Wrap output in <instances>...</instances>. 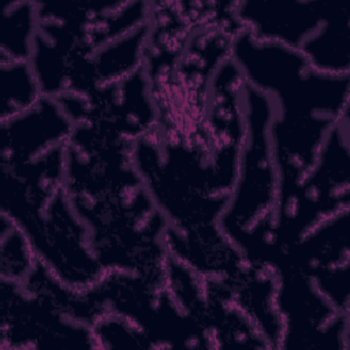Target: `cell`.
<instances>
[{"label":"cell","mask_w":350,"mask_h":350,"mask_svg":"<svg viewBox=\"0 0 350 350\" xmlns=\"http://www.w3.org/2000/svg\"><path fill=\"white\" fill-rule=\"evenodd\" d=\"M68 130L67 118L49 100H40L25 113L3 122V165L25 161L45 145L60 141Z\"/></svg>","instance_id":"cell-2"},{"label":"cell","mask_w":350,"mask_h":350,"mask_svg":"<svg viewBox=\"0 0 350 350\" xmlns=\"http://www.w3.org/2000/svg\"><path fill=\"white\" fill-rule=\"evenodd\" d=\"M31 256L26 247L23 232L12 226L11 217L5 215L1 219V272L4 279L15 280L25 276L33 269Z\"/></svg>","instance_id":"cell-5"},{"label":"cell","mask_w":350,"mask_h":350,"mask_svg":"<svg viewBox=\"0 0 350 350\" xmlns=\"http://www.w3.org/2000/svg\"><path fill=\"white\" fill-rule=\"evenodd\" d=\"M1 62H25L33 48V12L29 4H18L3 10Z\"/></svg>","instance_id":"cell-4"},{"label":"cell","mask_w":350,"mask_h":350,"mask_svg":"<svg viewBox=\"0 0 350 350\" xmlns=\"http://www.w3.org/2000/svg\"><path fill=\"white\" fill-rule=\"evenodd\" d=\"M96 335L107 347H153L144 334L116 319H104L97 323Z\"/></svg>","instance_id":"cell-6"},{"label":"cell","mask_w":350,"mask_h":350,"mask_svg":"<svg viewBox=\"0 0 350 350\" xmlns=\"http://www.w3.org/2000/svg\"><path fill=\"white\" fill-rule=\"evenodd\" d=\"M1 75L4 122L36 105L37 85L34 71L26 62H1Z\"/></svg>","instance_id":"cell-3"},{"label":"cell","mask_w":350,"mask_h":350,"mask_svg":"<svg viewBox=\"0 0 350 350\" xmlns=\"http://www.w3.org/2000/svg\"><path fill=\"white\" fill-rule=\"evenodd\" d=\"M269 103L261 113V119L254 122L256 129L250 131V142L246 149L241 182L238 186V193L230 205L228 213L223 217L224 227L230 234L237 231V234L245 235V227L250 220H257V216L265 211H269L272 202V161L271 153L268 150L267 126L269 118Z\"/></svg>","instance_id":"cell-1"}]
</instances>
